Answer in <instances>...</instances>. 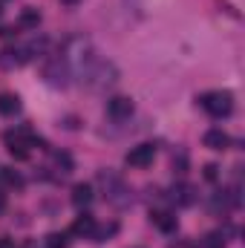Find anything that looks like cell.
Wrapping results in <instances>:
<instances>
[{
  "label": "cell",
  "instance_id": "obj_1",
  "mask_svg": "<svg viewBox=\"0 0 245 248\" xmlns=\"http://www.w3.org/2000/svg\"><path fill=\"white\" fill-rule=\"evenodd\" d=\"M199 104H202V110H205L208 116L225 119V116H231V110H234V95H231L228 90H214V93H205V95L199 98Z\"/></svg>",
  "mask_w": 245,
  "mask_h": 248
},
{
  "label": "cell",
  "instance_id": "obj_2",
  "mask_svg": "<svg viewBox=\"0 0 245 248\" xmlns=\"http://www.w3.org/2000/svg\"><path fill=\"white\" fill-rule=\"evenodd\" d=\"M69 75H72V72H69V63H66L63 55H49V58L44 61V78H46L52 87H63Z\"/></svg>",
  "mask_w": 245,
  "mask_h": 248
},
{
  "label": "cell",
  "instance_id": "obj_3",
  "mask_svg": "<svg viewBox=\"0 0 245 248\" xmlns=\"http://www.w3.org/2000/svg\"><path fill=\"white\" fill-rule=\"evenodd\" d=\"M133 98H127V95H113L110 101H107V116L113 119V122H124V119H130L133 116Z\"/></svg>",
  "mask_w": 245,
  "mask_h": 248
},
{
  "label": "cell",
  "instance_id": "obj_4",
  "mask_svg": "<svg viewBox=\"0 0 245 248\" xmlns=\"http://www.w3.org/2000/svg\"><path fill=\"white\" fill-rule=\"evenodd\" d=\"M153 159H156V144H136L127 153L130 168H147V165H153Z\"/></svg>",
  "mask_w": 245,
  "mask_h": 248
},
{
  "label": "cell",
  "instance_id": "obj_5",
  "mask_svg": "<svg viewBox=\"0 0 245 248\" xmlns=\"http://www.w3.org/2000/svg\"><path fill=\"white\" fill-rule=\"evenodd\" d=\"M202 141H205V147H211V150H228V147H231V136L222 133V130H216V127L208 130Z\"/></svg>",
  "mask_w": 245,
  "mask_h": 248
},
{
  "label": "cell",
  "instance_id": "obj_6",
  "mask_svg": "<svg viewBox=\"0 0 245 248\" xmlns=\"http://www.w3.org/2000/svg\"><path fill=\"white\" fill-rule=\"evenodd\" d=\"M17 113H20V98L12 95V93H3V95H0V116L15 119Z\"/></svg>",
  "mask_w": 245,
  "mask_h": 248
},
{
  "label": "cell",
  "instance_id": "obj_7",
  "mask_svg": "<svg viewBox=\"0 0 245 248\" xmlns=\"http://www.w3.org/2000/svg\"><path fill=\"white\" fill-rule=\"evenodd\" d=\"M153 222H156V228H162L165 234H173V231H176V217L168 214V211H153Z\"/></svg>",
  "mask_w": 245,
  "mask_h": 248
},
{
  "label": "cell",
  "instance_id": "obj_8",
  "mask_svg": "<svg viewBox=\"0 0 245 248\" xmlns=\"http://www.w3.org/2000/svg\"><path fill=\"white\" fill-rule=\"evenodd\" d=\"M17 23H20L23 29H38V23H41V12H38L35 6H26V9L20 12Z\"/></svg>",
  "mask_w": 245,
  "mask_h": 248
},
{
  "label": "cell",
  "instance_id": "obj_9",
  "mask_svg": "<svg viewBox=\"0 0 245 248\" xmlns=\"http://www.w3.org/2000/svg\"><path fill=\"white\" fill-rule=\"evenodd\" d=\"M92 202V185H75L72 187V205H78V208H84V205H90Z\"/></svg>",
  "mask_w": 245,
  "mask_h": 248
},
{
  "label": "cell",
  "instance_id": "obj_10",
  "mask_svg": "<svg viewBox=\"0 0 245 248\" xmlns=\"http://www.w3.org/2000/svg\"><path fill=\"white\" fill-rule=\"evenodd\" d=\"M72 231H75V234H81V237H92V234H95V219L84 214V217H78V219H75Z\"/></svg>",
  "mask_w": 245,
  "mask_h": 248
},
{
  "label": "cell",
  "instance_id": "obj_11",
  "mask_svg": "<svg viewBox=\"0 0 245 248\" xmlns=\"http://www.w3.org/2000/svg\"><path fill=\"white\" fill-rule=\"evenodd\" d=\"M170 199H173L176 205H190V202H193V187L190 185H176L173 193H170Z\"/></svg>",
  "mask_w": 245,
  "mask_h": 248
},
{
  "label": "cell",
  "instance_id": "obj_12",
  "mask_svg": "<svg viewBox=\"0 0 245 248\" xmlns=\"http://www.w3.org/2000/svg\"><path fill=\"white\" fill-rule=\"evenodd\" d=\"M0 176H3V182H6V185H12V187H20V185H23L20 173H15V170H9V168H6V170H0Z\"/></svg>",
  "mask_w": 245,
  "mask_h": 248
},
{
  "label": "cell",
  "instance_id": "obj_13",
  "mask_svg": "<svg viewBox=\"0 0 245 248\" xmlns=\"http://www.w3.org/2000/svg\"><path fill=\"white\" fill-rule=\"evenodd\" d=\"M66 246H69V243H66V234H58V231H55V234L46 237V248H66Z\"/></svg>",
  "mask_w": 245,
  "mask_h": 248
},
{
  "label": "cell",
  "instance_id": "obj_14",
  "mask_svg": "<svg viewBox=\"0 0 245 248\" xmlns=\"http://www.w3.org/2000/svg\"><path fill=\"white\" fill-rule=\"evenodd\" d=\"M55 165L61 168V173H69V170H72V159H69V153H55Z\"/></svg>",
  "mask_w": 245,
  "mask_h": 248
},
{
  "label": "cell",
  "instance_id": "obj_15",
  "mask_svg": "<svg viewBox=\"0 0 245 248\" xmlns=\"http://www.w3.org/2000/svg\"><path fill=\"white\" fill-rule=\"evenodd\" d=\"M222 246H225L222 234H211V237H208V248H222Z\"/></svg>",
  "mask_w": 245,
  "mask_h": 248
},
{
  "label": "cell",
  "instance_id": "obj_16",
  "mask_svg": "<svg viewBox=\"0 0 245 248\" xmlns=\"http://www.w3.org/2000/svg\"><path fill=\"white\" fill-rule=\"evenodd\" d=\"M205 179H216V165H205Z\"/></svg>",
  "mask_w": 245,
  "mask_h": 248
},
{
  "label": "cell",
  "instance_id": "obj_17",
  "mask_svg": "<svg viewBox=\"0 0 245 248\" xmlns=\"http://www.w3.org/2000/svg\"><path fill=\"white\" fill-rule=\"evenodd\" d=\"M0 248H15V246H12V240H6V237H0Z\"/></svg>",
  "mask_w": 245,
  "mask_h": 248
},
{
  "label": "cell",
  "instance_id": "obj_18",
  "mask_svg": "<svg viewBox=\"0 0 245 248\" xmlns=\"http://www.w3.org/2000/svg\"><path fill=\"white\" fill-rule=\"evenodd\" d=\"M3 208H6V196L0 193V211H3Z\"/></svg>",
  "mask_w": 245,
  "mask_h": 248
},
{
  "label": "cell",
  "instance_id": "obj_19",
  "mask_svg": "<svg viewBox=\"0 0 245 248\" xmlns=\"http://www.w3.org/2000/svg\"><path fill=\"white\" fill-rule=\"evenodd\" d=\"M63 6H75V3H78V0H61Z\"/></svg>",
  "mask_w": 245,
  "mask_h": 248
},
{
  "label": "cell",
  "instance_id": "obj_20",
  "mask_svg": "<svg viewBox=\"0 0 245 248\" xmlns=\"http://www.w3.org/2000/svg\"><path fill=\"white\" fill-rule=\"evenodd\" d=\"M0 12H3V9H0Z\"/></svg>",
  "mask_w": 245,
  "mask_h": 248
}]
</instances>
